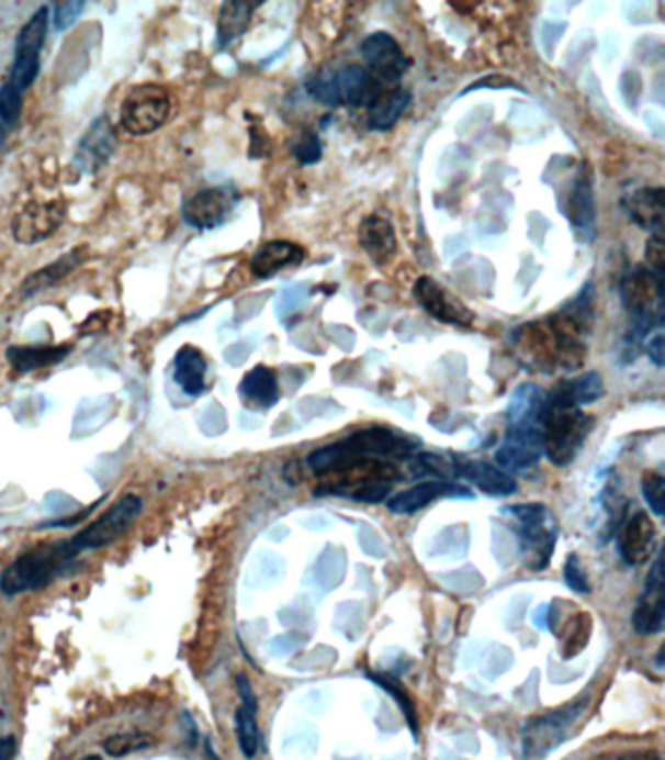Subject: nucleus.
Segmentation results:
<instances>
[{
    "mask_svg": "<svg viewBox=\"0 0 665 760\" xmlns=\"http://www.w3.org/2000/svg\"><path fill=\"white\" fill-rule=\"evenodd\" d=\"M594 321V286L587 282L576 300L544 321L517 328L511 343L529 366L541 371L574 370L584 362L586 336Z\"/></svg>",
    "mask_w": 665,
    "mask_h": 760,
    "instance_id": "nucleus-1",
    "label": "nucleus"
},
{
    "mask_svg": "<svg viewBox=\"0 0 665 760\" xmlns=\"http://www.w3.org/2000/svg\"><path fill=\"white\" fill-rule=\"evenodd\" d=\"M594 418L582 411L572 395L570 380L561 381L544 393L541 434H543L544 456L554 466H568L576 460L579 448L591 433Z\"/></svg>",
    "mask_w": 665,
    "mask_h": 760,
    "instance_id": "nucleus-2",
    "label": "nucleus"
},
{
    "mask_svg": "<svg viewBox=\"0 0 665 760\" xmlns=\"http://www.w3.org/2000/svg\"><path fill=\"white\" fill-rule=\"evenodd\" d=\"M416 443L385 426H371L351 434L340 443L318 448L307 458V466L316 476H330L363 460H408Z\"/></svg>",
    "mask_w": 665,
    "mask_h": 760,
    "instance_id": "nucleus-3",
    "label": "nucleus"
},
{
    "mask_svg": "<svg viewBox=\"0 0 665 760\" xmlns=\"http://www.w3.org/2000/svg\"><path fill=\"white\" fill-rule=\"evenodd\" d=\"M80 554L82 549L75 538L40 544L26 554L18 556L0 573V593L4 596H18L45 589L65 573Z\"/></svg>",
    "mask_w": 665,
    "mask_h": 760,
    "instance_id": "nucleus-4",
    "label": "nucleus"
},
{
    "mask_svg": "<svg viewBox=\"0 0 665 760\" xmlns=\"http://www.w3.org/2000/svg\"><path fill=\"white\" fill-rule=\"evenodd\" d=\"M621 298L631 315V333L624 345L639 353L642 338L654 333V328L664 327L665 280L652 275L649 268L636 266L622 280Z\"/></svg>",
    "mask_w": 665,
    "mask_h": 760,
    "instance_id": "nucleus-5",
    "label": "nucleus"
},
{
    "mask_svg": "<svg viewBox=\"0 0 665 760\" xmlns=\"http://www.w3.org/2000/svg\"><path fill=\"white\" fill-rule=\"evenodd\" d=\"M326 478L328 483L320 487L323 493L350 496L363 503H381L401 476L391 461L363 460L334 471Z\"/></svg>",
    "mask_w": 665,
    "mask_h": 760,
    "instance_id": "nucleus-6",
    "label": "nucleus"
},
{
    "mask_svg": "<svg viewBox=\"0 0 665 760\" xmlns=\"http://www.w3.org/2000/svg\"><path fill=\"white\" fill-rule=\"evenodd\" d=\"M516 521L523 563L533 571L546 569L559 539V528L544 504H517L504 508Z\"/></svg>",
    "mask_w": 665,
    "mask_h": 760,
    "instance_id": "nucleus-7",
    "label": "nucleus"
},
{
    "mask_svg": "<svg viewBox=\"0 0 665 760\" xmlns=\"http://www.w3.org/2000/svg\"><path fill=\"white\" fill-rule=\"evenodd\" d=\"M170 114V97L167 90L155 82L133 87L123 98L120 120L123 130L135 137L157 132Z\"/></svg>",
    "mask_w": 665,
    "mask_h": 760,
    "instance_id": "nucleus-8",
    "label": "nucleus"
},
{
    "mask_svg": "<svg viewBox=\"0 0 665 760\" xmlns=\"http://www.w3.org/2000/svg\"><path fill=\"white\" fill-rule=\"evenodd\" d=\"M47 30H49V9L42 7L35 10L34 16L27 20L18 32L16 54H14V65L10 71L9 82L22 92L30 89L40 75V55L44 49Z\"/></svg>",
    "mask_w": 665,
    "mask_h": 760,
    "instance_id": "nucleus-9",
    "label": "nucleus"
},
{
    "mask_svg": "<svg viewBox=\"0 0 665 760\" xmlns=\"http://www.w3.org/2000/svg\"><path fill=\"white\" fill-rule=\"evenodd\" d=\"M143 513V501L137 495H123L117 503L112 504L98 521L88 524L84 530L75 534L72 538L82 551L100 549L114 544L125 532L132 528Z\"/></svg>",
    "mask_w": 665,
    "mask_h": 760,
    "instance_id": "nucleus-10",
    "label": "nucleus"
},
{
    "mask_svg": "<svg viewBox=\"0 0 665 760\" xmlns=\"http://www.w3.org/2000/svg\"><path fill=\"white\" fill-rule=\"evenodd\" d=\"M586 700L562 707L546 716L534 717L523 729V757L541 759L568 737L570 727L578 722L586 709Z\"/></svg>",
    "mask_w": 665,
    "mask_h": 760,
    "instance_id": "nucleus-11",
    "label": "nucleus"
},
{
    "mask_svg": "<svg viewBox=\"0 0 665 760\" xmlns=\"http://www.w3.org/2000/svg\"><path fill=\"white\" fill-rule=\"evenodd\" d=\"M240 194L233 186H213L195 192L182 204V217L193 230L211 231L230 220Z\"/></svg>",
    "mask_w": 665,
    "mask_h": 760,
    "instance_id": "nucleus-12",
    "label": "nucleus"
},
{
    "mask_svg": "<svg viewBox=\"0 0 665 760\" xmlns=\"http://www.w3.org/2000/svg\"><path fill=\"white\" fill-rule=\"evenodd\" d=\"M412 295L429 317L443 325L471 327L474 323L473 311L431 276H420L412 288Z\"/></svg>",
    "mask_w": 665,
    "mask_h": 760,
    "instance_id": "nucleus-13",
    "label": "nucleus"
},
{
    "mask_svg": "<svg viewBox=\"0 0 665 760\" xmlns=\"http://www.w3.org/2000/svg\"><path fill=\"white\" fill-rule=\"evenodd\" d=\"M67 205L61 198L57 200H34L16 213L12 222L14 239L22 245H34L47 239L65 222Z\"/></svg>",
    "mask_w": 665,
    "mask_h": 760,
    "instance_id": "nucleus-14",
    "label": "nucleus"
},
{
    "mask_svg": "<svg viewBox=\"0 0 665 760\" xmlns=\"http://www.w3.org/2000/svg\"><path fill=\"white\" fill-rule=\"evenodd\" d=\"M361 55L368 63V71L381 85L398 82L410 65L408 57L404 54L403 45L386 32H375L365 37V42L361 44Z\"/></svg>",
    "mask_w": 665,
    "mask_h": 760,
    "instance_id": "nucleus-15",
    "label": "nucleus"
},
{
    "mask_svg": "<svg viewBox=\"0 0 665 760\" xmlns=\"http://www.w3.org/2000/svg\"><path fill=\"white\" fill-rule=\"evenodd\" d=\"M665 571L664 554L657 556L644 584V593L632 612V628L640 636H654L664 629Z\"/></svg>",
    "mask_w": 665,
    "mask_h": 760,
    "instance_id": "nucleus-16",
    "label": "nucleus"
},
{
    "mask_svg": "<svg viewBox=\"0 0 665 760\" xmlns=\"http://www.w3.org/2000/svg\"><path fill=\"white\" fill-rule=\"evenodd\" d=\"M544 456L543 434L541 428H526V426H508V433L496 450V463L506 473L526 471L539 463Z\"/></svg>",
    "mask_w": 665,
    "mask_h": 760,
    "instance_id": "nucleus-17",
    "label": "nucleus"
},
{
    "mask_svg": "<svg viewBox=\"0 0 665 760\" xmlns=\"http://www.w3.org/2000/svg\"><path fill=\"white\" fill-rule=\"evenodd\" d=\"M562 212L568 217L579 241H591L596 235V204L594 186L587 167H579L562 198Z\"/></svg>",
    "mask_w": 665,
    "mask_h": 760,
    "instance_id": "nucleus-18",
    "label": "nucleus"
},
{
    "mask_svg": "<svg viewBox=\"0 0 665 760\" xmlns=\"http://www.w3.org/2000/svg\"><path fill=\"white\" fill-rule=\"evenodd\" d=\"M115 147H117L115 127L105 115H100L82 135L72 167L77 168L80 175H94L104 167L108 160L112 159Z\"/></svg>",
    "mask_w": 665,
    "mask_h": 760,
    "instance_id": "nucleus-19",
    "label": "nucleus"
},
{
    "mask_svg": "<svg viewBox=\"0 0 665 760\" xmlns=\"http://www.w3.org/2000/svg\"><path fill=\"white\" fill-rule=\"evenodd\" d=\"M332 72L334 89L340 107H371L383 92V85L368 71V67L350 63Z\"/></svg>",
    "mask_w": 665,
    "mask_h": 760,
    "instance_id": "nucleus-20",
    "label": "nucleus"
},
{
    "mask_svg": "<svg viewBox=\"0 0 665 760\" xmlns=\"http://www.w3.org/2000/svg\"><path fill=\"white\" fill-rule=\"evenodd\" d=\"M473 499V493L463 485H457L451 481H426L420 485L410 487L401 491L386 501V508L394 514H414L426 508L428 504L439 499Z\"/></svg>",
    "mask_w": 665,
    "mask_h": 760,
    "instance_id": "nucleus-21",
    "label": "nucleus"
},
{
    "mask_svg": "<svg viewBox=\"0 0 665 760\" xmlns=\"http://www.w3.org/2000/svg\"><path fill=\"white\" fill-rule=\"evenodd\" d=\"M358 241L359 247L376 266L391 265L398 250L393 223L383 213H369L363 217L359 223Z\"/></svg>",
    "mask_w": 665,
    "mask_h": 760,
    "instance_id": "nucleus-22",
    "label": "nucleus"
},
{
    "mask_svg": "<svg viewBox=\"0 0 665 760\" xmlns=\"http://www.w3.org/2000/svg\"><path fill=\"white\" fill-rule=\"evenodd\" d=\"M656 544V526L646 513H634L619 532V556L627 566H642L652 557Z\"/></svg>",
    "mask_w": 665,
    "mask_h": 760,
    "instance_id": "nucleus-23",
    "label": "nucleus"
},
{
    "mask_svg": "<svg viewBox=\"0 0 665 760\" xmlns=\"http://www.w3.org/2000/svg\"><path fill=\"white\" fill-rule=\"evenodd\" d=\"M307 257V250L291 243V241H268L262 247L258 248L250 262V270L258 280H270L273 276L290 268L298 266Z\"/></svg>",
    "mask_w": 665,
    "mask_h": 760,
    "instance_id": "nucleus-24",
    "label": "nucleus"
},
{
    "mask_svg": "<svg viewBox=\"0 0 665 760\" xmlns=\"http://www.w3.org/2000/svg\"><path fill=\"white\" fill-rule=\"evenodd\" d=\"M621 204L640 230L664 233V188H640L622 198Z\"/></svg>",
    "mask_w": 665,
    "mask_h": 760,
    "instance_id": "nucleus-25",
    "label": "nucleus"
},
{
    "mask_svg": "<svg viewBox=\"0 0 665 760\" xmlns=\"http://www.w3.org/2000/svg\"><path fill=\"white\" fill-rule=\"evenodd\" d=\"M238 395L250 409H272L280 401L278 373L262 364L255 366L252 370L246 371L245 378L238 383Z\"/></svg>",
    "mask_w": 665,
    "mask_h": 760,
    "instance_id": "nucleus-26",
    "label": "nucleus"
},
{
    "mask_svg": "<svg viewBox=\"0 0 665 760\" xmlns=\"http://www.w3.org/2000/svg\"><path fill=\"white\" fill-rule=\"evenodd\" d=\"M457 476L466 479L486 495L509 496L516 493L517 481L514 476L486 461H457Z\"/></svg>",
    "mask_w": 665,
    "mask_h": 760,
    "instance_id": "nucleus-27",
    "label": "nucleus"
},
{
    "mask_svg": "<svg viewBox=\"0 0 665 760\" xmlns=\"http://www.w3.org/2000/svg\"><path fill=\"white\" fill-rule=\"evenodd\" d=\"M207 360L198 346L184 345L174 356V381L190 398H200L207 390Z\"/></svg>",
    "mask_w": 665,
    "mask_h": 760,
    "instance_id": "nucleus-28",
    "label": "nucleus"
},
{
    "mask_svg": "<svg viewBox=\"0 0 665 760\" xmlns=\"http://www.w3.org/2000/svg\"><path fill=\"white\" fill-rule=\"evenodd\" d=\"M412 92L403 87H394L388 92H381V97L369 107L368 127L373 132H391L398 120L406 114L412 104Z\"/></svg>",
    "mask_w": 665,
    "mask_h": 760,
    "instance_id": "nucleus-29",
    "label": "nucleus"
},
{
    "mask_svg": "<svg viewBox=\"0 0 665 760\" xmlns=\"http://www.w3.org/2000/svg\"><path fill=\"white\" fill-rule=\"evenodd\" d=\"M70 350L72 345L10 346L7 360L18 373H30L61 364Z\"/></svg>",
    "mask_w": 665,
    "mask_h": 760,
    "instance_id": "nucleus-30",
    "label": "nucleus"
},
{
    "mask_svg": "<svg viewBox=\"0 0 665 760\" xmlns=\"http://www.w3.org/2000/svg\"><path fill=\"white\" fill-rule=\"evenodd\" d=\"M84 257H87V247L72 248L67 255L57 258L53 265L44 266L42 270H37L34 275L27 276L26 280L20 283L18 293H20L22 298H30V295L40 293L42 290H45V288H49V286L61 282L63 278H67L77 266L84 262Z\"/></svg>",
    "mask_w": 665,
    "mask_h": 760,
    "instance_id": "nucleus-31",
    "label": "nucleus"
},
{
    "mask_svg": "<svg viewBox=\"0 0 665 760\" xmlns=\"http://www.w3.org/2000/svg\"><path fill=\"white\" fill-rule=\"evenodd\" d=\"M544 391L534 383L519 385L509 399L508 421L509 426H526V428H541V415H543Z\"/></svg>",
    "mask_w": 665,
    "mask_h": 760,
    "instance_id": "nucleus-32",
    "label": "nucleus"
},
{
    "mask_svg": "<svg viewBox=\"0 0 665 760\" xmlns=\"http://www.w3.org/2000/svg\"><path fill=\"white\" fill-rule=\"evenodd\" d=\"M260 4L262 2L230 0L221 7L219 22H217V45L221 49L245 34L250 26V20L255 16L256 9Z\"/></svg>",
    "mask_w": 665,
    "mask_h": 760,
    "instance_id": "nucleus-33",
    "label": "nucleus"
},
{
    "mask_svg": "<svg viewBox=\"0 0 665 760\" xmlns=\"http://www.w3.org/2000/svg\"><path fill=\"white\" fill-rule=\"evenodd\" d=\"M369 681L375 682L381 689L385 690L388 696H393L394 702L401 707L404 717H406V724L410 727L412 735L414 739H418L420 735V725H418V714H416V707H414V702H412L408 692L404 690L403 684L394 679L393 674H379V672H369Z\"/></svg>",
    "mask_w": 665,
    "mask_h": 760,
    "instance_id": "nucleus-34",
    "label": "nucleus"
},
{
    "mask_svg": "<svg viewBox=\"0 0 665 760\" xmlns=\"http://www.w3.org/2000/svg\"><path fill=\"white\" fill-rule=\"evenodd\" d=\"M235 724H237L240 751L245 755V759H255L258 751H260V739H262L255 712H250V709H246L243 706L238 707L237 714H235Z\"/></svg>",
    "mask_w": 665,
    "mask_h": 760,
    "instance_id": "nucleus-35",
    "label": "nucleus"
},
{
    "mask_svg": "<svg viewBox=\"0 0 665 760\" xmlns=\"http://www.w3.org/2000/svg\"><path fill=\"white\" fill-rule=\"evenodd\" d=\"M155 737L149 734H117L104 741V752L112 759H122L133 752L145 751L155 745Z\"/></svg>",
    "mask_w": 665,
    "mask_h": 760,
    "instance_id": "nucleus-36",
    "label": "nucleus"
},
{
    "mask_svg": "<svg viewBox=\"0 0 665 760\" xmlns=\"http://www.w3.org/2000/svg\"><path fill=\"white\" fill-rule=\"evenodd\" d=\"M323 153H325L323 139L313 130H305V132L298 133L297 137L291 142L293 159L301 163V165H305V167H313L316 163H320Z\"/></svg>",
    "mask_w": 665,
    "mask_h": 760,
    "instance_id": "nucleus-37",
    "label": "nucleus"
},
{
    "mask_svg": "<svg viewBox=\"0 0 665 760\" xmlns=\"http://www.w3.org/2000/svg\"><path fill=\"white\" fill-rule=\"evenodd\" d=\"M570 388L579 407L591 405L605 395V383L597 371H587L576 380H570Z\"/></svg>",
    "mask_w": 665,
    "mask_h": 760,
    "instance_id": "nucleus-38",
    "label": "nucleus"
},
{
    "mask_svg": "<svg viewBox=\"0 0 665 760\" xmlns=\"http://www.w3.org/2000/svg\"><path fill=\"white\" fill-rule=\"evenodd\" d=\"M22 90H18L14 85L4 82L0 87V124L4 127H14L22 114Z\"/></svg>",
    "mask_w": 665,
    "mask_h": 760,
    "instance_id": "nucleus-39",
    "label": "nucleus"
},
{
    "mask_svg": "<svg viewBox=\"0 0 665 760\" xmlns=\"http://www.w3.org/2000/svg\"><path fill=\"white\" fill-rule=\"evenodd\" d=\"M642 495L649 503L650 511L657 518H664L665 514V479L660 473L646 471L642 478Z\"/></svg>",
    "mask_w": 665,
    "mask_h": 760,
    "instance_id": "nucleus-40",
    "label": "nucleus"
},
{
    "mask_svg": "<svg viewBox=\"0 0 665 760\" xmlns=\"http://www.w3.org/2000/svg\"><path fill=\"white\" fill-rule=\"evenodd\" d=\"M82 12H84V2H80V0L55 2L53 4V26L59 32L69 30L80 19Z\"/></svg>",
    "mask_w": 665,
    "mask_h": 760,
    "instance_id": "nucleus-41",
    "label": "nucleus"
},
{
    "mask_svg": "<svg viewBox=\"0 0 665 760\" xmlns=\"http://www.w3.org/2000/svg\"><path fill=\"white\" fill-rule=\"evenodd\" d=\"M646 262L652 275H656L660 280H665V241L664 233H652L649 245H646Z\"/></svg>",
    "mask_w": 665,
    "mask_h": 760,
    "instance_id": "nucleus-42",
    "label": "nucleus"
},
{
    "mask_svg": "<svg viewBox=\"0 0 665 760\" xmlns=\"http://www.w3.org/2000/svg\"><path fill=\"white\" fill-rule=\"evenodd\" d=\"M564 579H566V584H568L574 593L587 594L591 591L586 571H584V567H582L576 556L568 557V561H566V566H564Z\"/></svg>",
    "mask_w": 665,
    "mask_h": 760,
    "instance_id": "nucleus-43",
    "label": "nucleus"
},
{
    "mask_svg": "<svg viewBox=\"0 0 665 760\" xmlns=\"http://www.w3.org/2000/svg\"><path fill=\"white\" fill-rule=\"evenodd\" d=\"M237 689L238 696H240V706L250 709L258 714V698H256L255 690H252V684L246 679L245 674H238L237 677Z\"/></svg>",
    "mask_w": 665,
    "mask_h": 760,
    "instance_id": "nucleus-44",
    "label": "nucleus"
},
{
    "mask_svg": "<svg viewBox=\"0 0 665 760\" xmlns=\"http://www.w3.org/2000/svg\"><path fill=\"white\" fill-rule=\"evenodd\" d=\"M649 356L652 364H656L657 368H664V335H657L652 338V343L649 345Z\"/></svg>",
    "mask_w": 665,
    "mask_h": 760,
    "instance_id": "nucleus-45",
    "label": "nucleus"
},
{
    "mask_svg": "<svg viewBox=\"0 0 665 760\" xmlns=\"http://www.w3.org/2000/svg\"><path fill=\"white\" fill-rule=\"evenodd\" d=\"M18 741L16 737H2L0 739V760H16Z\"/></svg>",
    "mask_w": 665,
    "mask_h": 760,
    "instance_id": "nucleus-46",
    "label": "nucleus"
},
{
    "mask_svg": "<svg viewBox=\"0 0 665 760\" xmlns=\"http://www.w3.org/2000/svg\"><path fill=\"white\" fill-rule=\"evenodd\" d=\"M619 760H662V757L654 751L627 752Z\"/></svg>",
    "mask_w": 665,
    "mask_h": 760,
    "instance_id": "nucleus-47",
    "label": "nucleus"
},
{
    "mask_svg": "<svg viewBox=\"0 0 665 760\" xmlns=\"http://www.w3.org/2000/svg\"><path fill=\"white\" fill-rule=\"evenodd\" d=\"M205 751H207V757H210V760H219V757L213 752V747H211L210 741L205 742Z\"/></svg>",
    "mask_w": 665,
    "mask_h": 760,
    "instance_id": "nucleus-48",
    "label": "nucleus"
},
{
    "mask_svg": "<svg viewBox=\"0 0 665 760\" xmlns=\"http://www.w3.org/2000/svg\"><path fill=\"white\" fill-rule=\"evenodd\" d=\"M4 142H7V127L0 124V147L4 145Z\"/></svg>",
    "mask_w": 665,
    "mask_h": 760,
    "instance_id": "nucleus-49",
    "label": "nucleus"
},
{
    "mask_svg": "<svg viewBox=\"0 0 665 760\" xmlns=\"http://www.w3.org/2000/svg\"><path fill=\"white\" fill-rule=\"evenodd\" d=\"M657 667H660V669L664 667V647H662V649H660V653H657Z\"/></svg>",
    "mask_w": 665,
    "mask_h": 760,
    "instance_id": "nucleus-50",
    "label": "nucleus"
},
{
    "mask_svg": "<svg viewBox=\"0 0 665 760\" xmlns=\"http://www.w3.org/2000/svg\"><path fill=\"white\" fill-rule=\"evenodd\" d=\"M82 760H102L98 755H88V757H84Z\"/></svg>",
    "mask_w": 665,
    "mask_h": 760,
    "instance_id": "nucleus-51",
    "label": "nucleus"
}]
</instances>
